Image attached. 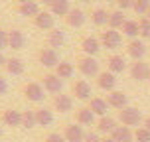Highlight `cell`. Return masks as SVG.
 Here are the masks:
<instances>
[{"mask_svg":"<svg viewBox=\"0 0 150 142\" xmlns=\"http://www.w3.org/2000/svg\"><path fill=\"white\" fill-rule=\"evenodd\" d=\"M119 120L125 124V126H138L140 120H142V114L138 109L134 107H125L119 111Z\"/></svg>","mask_w":150,"mask_h":142,"instance_id":"obj_1","label":"cell"},{"mask_svg":"<svg viewBox=\"0 0 150 142\" xmlns=\"http://www.w3.org/2000/svg\"><path fill=\"white\" fill-rule=\"evenodd\" d=\"M77 69L81 71L85 77H97L101 71H99V61L91 55H83L81 59L77 61Z\"/></svg>","mask_w":150,"mask_h":142,"instance_id":"obj_2","label":"cell"},{"mask_svg":"<svg viewBox=\"0 0 150 142\" xmlns=\"http://www.w3.org/2000/svg\"><path fill=\"white\" fill-rule=\"evenodd\" d=\"M44 93H45L44 85H40V83H36V81L28 83V85L24 87V97L28 99L30 103H40V101H44V97H45Z\"/></svg>","mask_w":150,"mask_h":142,"instance_id":"obj_3","label":"cell"},{"mask_svg":"<svg viewBox=\"0 0 150 142\" xmlns=\"http://www.w3.org/2000/svg\"><path fill=\"white\" fill-rule=\"evenodd\" d=\"M101 44H103V47H107V49H117V47L122 44V36H120V32L109 28L107 32L101 34Z\"/></svg>","mask_w":150,"mask_h":142,"instance_id":"obj_4","label":"cell"},{"mask_svg":"<svg viewBox=\"0 0 150 142\" xmlns=\"http://www.w3.org/2000/svg\"><path fill=\"white\" fill-rule=\"evenodd\" d=\"M38 59H40V63H42L44 67H57V65H59V55H57V52L52 49V47L40 49Z\"/></svg>","mask_w":150,"mask_h":142,"instance_id":"obj_5","label":"cell"},{"mask_svg":"<svg viewBox=\"0 0 150 142\" xmlns=\"http://www.w3.org/2000/svg\"><path fill=\"white\" fill-rule=\"evenodd\" d=\"M44 89L52 95H59L61 89H63V79L55 73H47L44 75Z\"/></svg>","mask_w":150,"mask_h":142,"instance_id":"obj_6","label":"cell"},{"mask_svg":"<svg viewBox=\"0 0 150 142\" xmlns=\"http://www.w3.org/2000/svg\"><path fill=\"white\" fill-rule=\"evenodd\" d=\"M130 77H132L134 81H146V79H150V65L144 63L142 59L134 61V63L130 65Z\"/></svg>","mask_w":150,"mask_h":142,"instance_id":"obj_7","label":"cell"},{"mask_svg":"<svg viewBox=\"0 0 150 142\" xmlns=\"http://www.w3.org/2000/svg\"><path fill=\"white\" fill-rule=\"evenodd\" d=\"M127 52H128V55H130L134 61H140L144 55H146L148 47H146V44H144L142 40H130V44H128Z\"/></svg>","mask_w":150,"mask_h":142,"instance_id":"obj_8","label":"cell"},{"mask_svg":"<svg viewBox=\"0 0 150 142\" xmlns=\"http://www.w3.org/2000/svg\"><path fill=\"white\" fill-rule=\"evenodd\" d=\"M101 47H103L101 40H97V37H93V36L83 37V42H81V49H83V53H85V55H91V57H95V55L101 52Z\"/></svg>","mask_w":150,"mask_h":142,"instance_id":"obj_9","label":"cell"},{"mask_svg":"<svg viewBox=\"0 0 150 142\" xmlns=\"http://www.w3.org/2000/svg\"><path fill=\"white\" fill-rule=\"evenodd\" d=\"M34 24H36V28H40V30H53V26H55V16L47 10V12H40V14L34 18Z\"/></svg>","mask_w":150,"mask_h":142,"instance_id":"obj_10","label":"cell"},{"mask_svg":"<svg viewBox=\"0 0 150 142\" xmlns=\"http://www.w3.org/2000/svg\"><path fill=\"white\" fill-rule=\"evenodd\" d=\"M85 130H83L81 124H67L65 126V132H63V136H65V140L67 142H83L85 140Z\"/></svg>","mask_w":150,"mask_h":142,"instance_id":"obj_11","label":"cell"},{"mask_svg":"<svg viewBox=\"0 0 150 142\" xmlns=\"http://www.w3.org/2000/svg\"><path fill=\"white\" fill-rule=\"evenodd\" d=\"M97 85L101 87L103 91H115V85H117V77L112 71H101L97 75Z\"/></svg>","mask_w":150,"mask_h":142,"instance_id":"obj_12","label":"cell"},{"mask_svg":"<svg viewBox=\"0 0 150 142\" xmlns=\"http://www.w3.org/2000/svg\"><path fill=\"white\" fill-rule=\"evenodd\" d=\"M85 20H87V14L83 12L81 8H71L69 14L65 16V22H67V26H71V28H81L83 24H85Z\"/></svg>","mask_w":150,"mask_h":142,"instance_id":"obj_13","label":"cell"},{"mask_svg":"<svg viewBox=\"0 0 150 142\" xmlns=\"http://www.w3.org/2000/svg\"><path fill=\"white\" fill-rule=\"evenodd\" d=\"M117 126H119L117 120L112 119V117H109V114H107V117H99V120H97V132H99V134L111 136Z\"/></svg>","mask_w":150,"mask_h":142,"instance_id":"obj_14","label":"cell"},{"mask_svg":"<svg viewBox=\"0 0 150 142\" xmlns=\"http://www.w3.org/2000/svg\"><path fill=\"white\" fill-rule=\"evenodd\" d=\"M26 45V36H24L22 30H10L8 32V47L10 49H22Z\"/></svg>","mask_w":150,"mask_h":142,"instance_id":"obj_15","label":"cell"},{"mask_svg":"<svg viewBox=\"0 0 150 142\" xmlns=\"http://www.w3.org/2000/svg\"><path fill=\"white\" fill-rule=\"evenodd\" d=\"M73 95L79 101H89L91 99V95H93V89H91V85L85 79H81V81H77L73 85Z\"/></svg>","mask_w":150,"mask_h":142,"instance_id":"obj_16","label":"cell"},{"mask_svg":"<svg viewBox=\"0 0 150 142\" xmlns=\"http://www.w3.org/2000/svg\"><path fill=\"white\" fill-rule=\"evenodd\" d=\"M109 103H107V99H101V97H91L89 99V109L97 117H107V112H109Z\"/></svg>","mask_w":150,"mask_h":142,"instance_id":"obj_17","label":"cell"},{"mask_svg":"<svg viewBox=\"0 0 150 142\" xmlns=\"http://www.w3.org/2000/svg\"><path fill=\"white\" fill-rule=\"evenodd\" d=\"M107 103L112 107V109H125V107H128V99L127 95L122 93V91H111L109 93V97H107Z\"/></svg>","mask_w":150,"mask_h":142,"instance_id":"obj_18","label":"cell"},{"mask_svg":"<svg viewBox=\"0 0 150 142\" xmlns=\"http://www.w3.org/2000/svg\"><path fill=\"white\" fill-rule=\"evenodd\" d=\"M2 122L6 126H22V111L16 109H8L2 112Z\"/></svg>","mask_w":150,"mask_h":142,"instance_id":"obj_19","label":"cell"},{"mask_svg":"<svg viewBox=\"0 0 150 142\" xmlns=\"http://www.w3.org/2000/svg\"><path fill=\"white\" fill-rule=\"evenodd\" d=\"M53 109L59 112H69L73 109V99L69 97V95H55L53 97Z\"/></svg>","mask_w":150,"mask_h":142,"instance_id":"obj_20","label":"cell"},{"mask_svg":"<svg viewBox=\"0 0 150 142\" xmlns=\"http://www.w3.org/2000/svg\"><path fill=\"white\" fill-rule=\"evenodd\" d=\"M63 44H65V34L61 30H57V28L50 30V34H47V47L57 49V47H63Z\"/></svg>","mask_w":150,"mask_h":142,"instance_id":"obj_21","label":"cell"},{"mask_svg":"<svg viewBox=\"0 0 150 142\" xmlns=\"http://www.w3.org/2000/svg\"><path fill=\"white\" fill-rule=\"evenodd\" d=\"M18 12L26 18H36L42 10H40V4L36 0H30V2H24V4H18Z\"/></svg>","mask_w":150,"mask_h":142,"instance_id":"obj_22","label":"cell"},{"mask_svg":"<svg viewBox=\"0 0 150 142\" xmlns=\"http://www.w3.org/2000/svg\"><path fill=\"white\" fill-rule=\"evenodd\" d=\"M107 67H109V71H112V73H122L125 69H127V59L122 57V55H111L109 59H107Z\"/></svg>","mask_w":150,"mask_h":142,"instance_id":"obj_23","label":"cell"},{"mask_svg":"<svg viewBox=\"0 0 150 142\" xmlns=\"http://www.w3.org/2000/svg\"><path fill=\"white\" fill-rule=\"evenodd\" d=\"M95 112L91 111L89 107H83L77 111V124H81V126H91L93 122H95Z\"/></svg>","mask_w":150,"mask_h":142,"instance_id":"obj_24","label":"cell"},{"mask_svg":"<svg viewBox=\"0 0 150 142\" xmlns=\"http://www.w3.org/2000/svg\"><path fill=\"white\" fill-rule=\"evenodd\" d=\"M71 6H69V0H53L50 4V12L53 16H67Z\"/></svg>","mask_w":150,"mask_h":142,"instance_id":"obj_25","label":"cell"},{"mask_svg":"<svg viewBox=\"0 0 150 142\" xmlns=\"http://www.w3.org/2000/svg\"><path fill=\"white\" fill-rule=\"evenodd\" d=\"M112 138L117 142H132V138H134V134H132V130H130V126H117L115 128V132H112Z\"/></svg>","mask_w":150,"mask_h":142,"instance_id":"obj_26","label":"cell"},{"mask_svg":"<svg viewBox=\"0 0 150 142\" xmlns=\"http://www.w3.org/2000/svg\"><path fill=\"white\" fill-rule=\"evenodd\" d=\"M4 69H6L10 75H22L24 69H26V65H24V61L20 59V57H10V59L6 61Z\"/></svg>","mask_w":150,"mask_h":142,"instance_id":"obj_27","label":"cell"},{"mask_svg":"<svg viewBox=\"0 0 150 142\" xmlns=\"http://www.w3.org/2000/svg\"><path fill=\"white\" fill-rule=\"evenodd\" d=\"M36 119H38V126H50L53 124V111L52 109H38L36 111Z\"/></svg>","mask_w":150,"mask_h":142,"instance_id":"obj_28","label":"cell"},{"mask_svg":"<svg viewBox=\"0 0 150 142\" xmlns=\"http://www.w3.org/2000/svg\"><path fill=\"white\" fill-rule=\"evenodd\" d=\"M122 34L127 37H132V40H136V37L140 36V28H138V22L136 20H127V22L122 24Z\"/></svg>","mask_w":150,"mask_h":142,"instance_id":"obj_29","label":"cell"},{"mask_svg":"<svg viewBox=\"0 0 150 142\" xmlns=\"http://www.w3.org/2000/svg\"><path fill=\"white\" fill-rule=\"evenodd\" d=\"M73 73H75V67L69 61H59V65L55 67V75H59L61 79H71Z\"/></svg>","mask_w":150,"mask_h":142,"instance_id":"obj_30","label":"cell"},{"mask_svg":"<svg viewBox=\"0 0 150 142\" xmlns=\"http://www.w3.org/2000/svg\"><path fill=\"white\" fill-rule=\"evenodd\" d=\"M125 22H127V18H125V12H122V10H115V12L109 14V28H112V30L122 28Z\"/></svg>","mask_w":150,"mask_h":142,"instance_id":"obj_31","label":"cell"},{"mask_svg":"<svg viewBox=\"0 0 150 142\" xmlns=\"http://www.w3.org/2000/svg\"><path fill=\"white\" fill-rule=\"evenodd\" d=\"M91 22L95 26H103V24H109V12L103 10V8H95L91 12Z\"/></svg>","mask_w":150,"mask_h":142,"instance_id":"obj_32","label":"cell"},{"mask_svg":"<svg viewBox=\"0 0 150 142\" xmlns=\"http://www.w3.org/2000/svg\"><path fill=\"white\" fill-rule=\"evenodd\" d=\"M22 126L24 128H34V126H38L36 111H24L22 112Z\"/></svg>","mask_w":150,"mask_h":142,"instance_id":"obj_33","label":"cell"},{"mask_svg":"<svg viewBox=\"0 0 150 142\" xmlns=\"http://www.w3.org/2000/svg\"><path fill=\"white\" fill-rule=\"evenodd\" d=\"M132 10H134L138 16H146V14H148V10H150V0H134Z\"/></svg>","mask_w":150,"mask_h":142,"instance_id":"obj_34","label":"cell"},{"mask_svg":"<svg viewBox=\"0 0 150 142\" xmlns=\"http://www.w3.org/2000/svg\"><path fill=\"white\" fill-rule=\"evenodd\" d=\"M134 140L136 142H150V130L146 126H140L134 130Z\"/></svg>","mask_w":150,"mask_h":142,"instance_id":"obj_35","label":"cell"},{"mask_svg":"<svg viewBox=\"0 0 150 142\" xmlns=\"http://www.w3.org/2000/svg\"><path fill=\"white\" fill-rule=\"evenodd\" d=\"M138 28H140V37L150 40V20H148V18L138 20Z\"/></svg>","mask_w":150,"mask_h":142,"instance_id":"obj_36","label":"cell"},{"mask_svg":"<svg viewBox=\"0 0 150 142\" xmlns=\"http://www.w3.org/2000/svg\"><path fill=\"white\" fill-rule=\"evenodd\" d=\"M45 142H67V140H65V136L59 134V132H50V134L45 136Z\"/></svg>","mask_w":150,"mask_h":142,"instance_id":"obj_37","label":"cell"},{"mask_svg":"<svg viewBox=\"0 0 150 142\" xmlns=\"http://www.w3.org/2000/svg\"><path fill=\"white\" fill-rule=\"evenodd\" d=\"M8 47V32L4 28H0V52Z\"/></svg>","mask_w":150,"mask_h":142,"instance_id":"obj_38","label":"cell"},{"mask_svg":"<svg viewBox=\"0 0 150 142\" xmlns=\"http://www.w3.org/2000/svg\"><path fill=\"white\" fill-rule=\"evenodd\" d=\"M117 4H119V10H122V12H125V10H128V8L134 6V0H119Z\"/></svg>","mask_w":150,"mask_h":142,"instance_id":"obj_39","label":"cell"},{"mask_svg":"<svg viewBox=\"0 0 150 142\" xmlns=\"http://www.w3.org/2000/svg\"><path fill=\"white\" fill-rule=\"evenodd\" d=\"M101 140H103V138L99 136V132H87L83 142H101Z\"/></svg>","mask_w":150,"mask_h":142,"instance_id":"obj_40","label":"cell"},{"mask_svg":"<svg viewBox=\"0 0 150 142\" xmlns=\"http://www.w3.org/2000/svg\"><path fill=\"white\" fill-rule=\"evenodd\" d=\"M6 91H8V83H6L4 77H0V97H2V95H6Z\"/></svg>","mask_w":150,"mask_h":142,"instance_id":"obj_41","label":"cell"},{"mask_svg":"<svg viewBox=\"0 0 150 142\" xmlns=\"http://www.w3.org/2000/svg\"><path fill=\"white\" fill-rule=\"evenodd\" d=\"M6 55H4V53H2V52H0V67H4V65H6Z\"/></svg>","mask_w":150,"mask_h":142,"instance_id":"obj_42","label":"cell"},{"mask_svg":"<svg viewBox=\"0 0 150 142\" xmlns=\"http://www.w3.org/2000/svg\"><path fill=\"white\" fill-rule=\"evenodd\" d=\"M101 142H117V140H115L112 136H105V138H103V140H101Z\"/></svg>","mask_w":150,"mask_h":142,"instance_id":"obj_43","label":"cell"},{"mask_svg":"<svg viewBox=\"0 0 150 142\" xmlns=\"http://www.w3.org/2000/svg\"><path fill=\"white\" fill-rule=\"evenodd\" d=\"M144 126L150 130V117H146V119H144Z\"/></svg>","mask_w":150,"mask_h":142,"instance_id":"obj_44","label":"cell"},{"mask_svg":"<svg viewBox=\"0 0 150 142\" xmlns=\"http://www.w3.org/2000/svg\"><path fill=\"white\" fill-rule=\"evenodd\" d=\"M42 2H44V4H47V6H50V4H52L53 0H42Z\"/></svg>","mask_w":150,"mask_h":142,"instance_id":"obj_45","label":"cell"},{"mask_svg":"<svg viewBox=\"0 0 150 142\" xmlns=\"http://www.w3.org/2000/svg\"><path fill=\"white\" fill-rule=\"evenodd\" d=\"M24 2H30V0H18V4H24Z\"/></svg>","mask_w":150,"mask_h":142,"instance_id":"obj_46","label":"cell"},{"mask_svg":"<svg viewBox=\"0 0 150 142\" xmlns=\"http://www.w3.org/2000/svg\"><path fill=\"white\" fill-rule=\"evenodd\" d=\"M81 2H85V4H89V2H93V0H81Z\"/></svg>","mask_w":150,"mask_h":142,"instance_id":"obj_47","label":"cell"},{"mask_svg":"<svg viewBox=\"0 0 150 142\" xmlns=\"http://www.w3.org/2000/svg\"><path fill=\"white\" fill-rule=\"evenodd\" d=\"M146 18H148V20H150V10H148V14H146Z\"/></svg>","mask_w":150,"mask_h":142,"instance_id":"obj_48","label":"cell"},{"mask_svg":"<svg viewBox=\"0 0 150 142\" xmlns=\"http://www.w3.org/2000/svg\"><path fill=\"white\" fill-rule=\"evenodd\" d=\"M0 138H2V126H0Z\"/></svg>","mask_w":150,"mask_h":142,"instance_id":"obj_49","label":"cell"},{"mask_svg":"<svg viewBox=\"0 0 150 142\" xmlns=\"http://www.w3.org/2000/svg\"><path fill=\"white\" fill-rule=\"evenodd\" d=\"M109 2H119V0H109Z\"/></svg>","mask_w":150,"mask_h":142,"instance_id":"obj_50","label":"cell"},{"mask_svg":"<svg viewBox=\"0 0 150 142\" xmlns=\"http://www.w3.org/2000/svg\"><path fill=\"white\" fill-rule=\"evenodd\" d=\"M132 142H136V140H132Z\"/></svg>","mask_w":150,"mask_h":142,"instance_id":"obj_51","label":"cell"},{"mask_svg":"<svg viewBox=\"0 0 150 142\" xmlns=\"http://www.w3.org/2000/svg\"><path fill=\"white\" fill-rule=\"evenodd\" d=\"M148 81H150V79H148Z\"/></svg>","mask_w":150,"mask_h":142,"instance_id":"obj_52","label":"cell"}]
</instances>
